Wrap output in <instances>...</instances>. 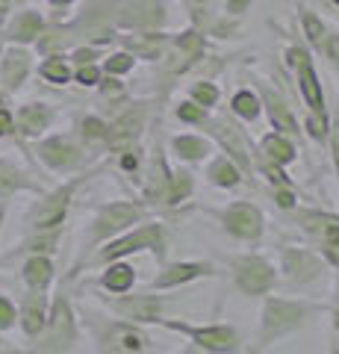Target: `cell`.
Masks as SVG:
<instances>
[{
	"label": "cell",
	"instance_id": "obj_35",
	"mask_svg": "<svg viewBox=\"0 0 339 354\" xmlns=\"http://www.w3.org/2000/svg\"><path fill=\"white\" fill-rule=\"evenodd\" d=\"M298 18H301V32H304V39H307V44L310 48L319 53V48H322V39H325V32H327V24L313 12L310 6H298Z\"/></svg>",
	"mask_w": 339,
	"mask_h": 354
},
{
	"label": "cell",
	"instance_id": "obj_42",
	"mask_svg": "<svg viewBox=\"0 0 339 354\" xmlns=\"http://www.w3.org/2000/svg\"><path fill=\"white\" fill-rule=\"evenodd\" d=\"M0 139H15V115L6 92H0Z\"/></svg>",
	"mask_w": 339,
	"mask_h": 354
},
{
	"label": "cell",
	"instance_id": "obj_11",
	"mask_svg": "<svg viewBox=\"0 0 339 354\" xmlns=\"http://www.w3.org/2000/svg\"><path fill=\"white\" fill-rule=\"evenodd\" d=\"M287 62L292 65L295 80H298V88H301V97H304V104L310 106V113L313 115H325L327 113L325 92H322L319 74H316V68H313L310 50L307 48H298V44H292V48L287 50Z\"/></svg>",
	"mask_w": 339,
	"mask_h": 354
},
{
	"label": "cell",
	"instance_id": "obj_1",
	"mask_svg": "<svg viewBox=\"0 0 339 354\" xmlns=\"http://www.w3.org/2000/svg\"><path fill=\"white\" fill-rule=\"evenodd\" d=\"M166 248H168L166 227L157 225V221H151V225L142 221V225L124 230L122 236H115V239L104 242L101 248H95L92 257H86L80 266H74L71 278H74V274H80L83 269H101V266H106V263L124 260V257H130V254H139V251H151L162 263V260H166Z\"/></svg>",
	"mask_w": 339,
	"mask_h": 354
},
{
	"label": "cell",
	"instance_id": "obj_12",
	"mask_svg": "<svg viewBox=\"0 0 339 354\" xmlns=\"http://www.w3.org/2000/svg\"><path fill=\"white\" fill-rule=\"evenodd\" d=\"M218 221H222L224 234H231L233 239L242 242H260L262 230H266V218H262V209L251 201H236L231 207L218 209Z\"/></svg>",
	"mask_w": 339,
	"mask_h": 354
},
{
	"label": "cell",
	"instance_id": "obj_20",
	"mask_svg": "<svg viewBox=\"0 0 339 354\" xmlns=\"http://www.w3.org/2000/svg\"><path fill=\"white\" fill-rule=\"evenodd\" d=\"M322 254L307 251V248H283L280 251V272L292 286L313 283L322 278Z\"/></svg>",
	"mask_w": 339,
	"mask_h": 354
},
{
	"label": "cell",
	"instance_id": "obj_2",
	"mask_svg": "<svg viewBox=\"0 0 339 354\" xmlns=\"http://www.w3.org/2000/svg\"><path fill=\"white\" fill-rule=\"evenodd\" d=\"M80 339V322L77 310L65 292H57L50 298L48 322L39 337H32V348L27 354H71Z\"/></svg>",
	"mask_w": 339,
	"mask_h": 354
},
{
	"label": "cell",
	"instance_id": "obj_26",
	"mask_svg": "<svg viewBox=\"0 0 339 354\" xmlns=\"http://www.w3.org/2000/svg\"><path fill=\"white\" fill-rule=\"evenodd\" d=\"M257 95H260V104L266 106L271 127H275L278 133H283V136H298V118H295V113L289 109V104L283 101L278 92H271L269 86H260Z\"/></svg>",
	"mask_w": 339,
	"mask_h": 354
},
{
	"label": "cell",
	"instance_id": "obj_41",
	"mask_svg": "<svg viewBox=\"0 0 339 354\" xmlns=\"http://www.w3.org/2000/svg\"><path fill=\"white\" fill-rule=\"evenodd\" d=\"M101 62H86V65H74V83L83 86V88H95L101 83Z\"/></svg>",
	"mask_w": 339,
	"mask_h": 354
},
{
	"label": "cell",
	"instance_id": "obj_34",
	"mask_svg": "<svg viewBox=\"0 0 339 354\" xmlns=\"http://www.w3.org/2000/svg\"><path fill=\"white\" fill-rule=\"evenodd\" d=\"M106 133H109V121H104L101 115H83L77 124V139L86 151L106 148Z\"/></svg>",
	"mask_w": 339,
	"mask_h": 354
},
{
	"label": "cell",
	"instance_id": "obj_58",
	"mask_svg": "<svg viewBox=\"0 0 339 354\" xmlns=\"http://www.w3.org/2000/svg\"><path fill=\"white\" fill-rule=\"evenodd\" d=\"M0 48H3V36H0Z\"/></svg>",
	"mask_w": 339,
	"mask_h": 354
},
{
	"label": "cell",
	"instance_id": "obj_8",
	"mask_svg": "<svg viewBox=\"0 0 339 354\" xmlns=\"http://www.w3.org/2000/svg\"><path fill=\"white\" fill-rule=\"evenodd\" d=\"M166 330H177L192 339V346L204 354H236L239 351V334L233 325H186L174 319H159Z\"/></svg>",
	"mask_w": 339,
	"mask_h": 354
},
{
	"label": "cell",
	"instance_id": "obj_45",
	"mask_svg": "<svg viewBox=\"0 0 339 354\" xmlns=\"http://www.w3.org/2000/svg\"><path fill=\"white\" fill-rule=\"evenodd\" d=\"M304 127H307V133L316 139V142H322L327 136V115H307V121H304Z\"/></svg>",
	"mask_w": 339,
	"mask_h": 354
},
{
	"label": "cell",
	"instance_id": "obj_24",
	"mask_svg": "<svg viewBox=\"0 0 339 354\" xmlns=\"http://www.w3.org/2000/svg\"><path fill=\"white\" fill-rule=\"evenodd\" d=\"M21 192L41 195L45 192V186H41L30 171L21 169L15 160L0 157V201H9V198H15Z\"/></svg>",
	"mask_w": 339,
	"mask_h": 354
},
{
	"label": "cell",
	"instance_id": "obj_3",
	"mask_svg": "<svg viewBox=\"0 0 339 354\" xmlns=\"http://www.w3.org/2000/svg\"><path fill=\"white\" fill-rule=\"evenodd\" d=\"M148 221V207L142 201H109L95 213V218L89 221V230L83 236V248H80V260L86 254H92L95 248H101L104 242L122 236L124 230ZM77 260V263H80Z\"/></svg>",
	"mask_w": 339,
	"mask_h": 354
},
{
	"label": "cell",
	"instance_id": "obj_17",
	"mask_svg": "<svg viewBox=\"0 0 339 354\" xmlns=\"http://www.w3.org/2000/svg\"><path fill=\"white\" fill-rule=\"evenodd\" d=\"M201 127L210 130V136L224 148L227 157H231V160L239 165V171L251 174V169H254V162H251V148H248V142H245V136H242V130H239L233 121L215 115V118H206Z\"/></svg>",
	"mask_w": 339,
	"mask_h": 354
},
{
	"label": "cell",
	"instance_id": "obj_44",
	"mask_svg": "<svg viewBox=\"0 0 339 354\" xmlns=\"http://www.w3.org/2000/svg\"><path fill=\"white\" fill-rule=\"evenodd\" d=\"M319 53H325V57L331 59L333 65H339V32H336V30H327V32H325Z\"/></svg>",
	"mask_w": 339,
	"mask_h": 354
},
{
	"label": "cell",
	"instance_id": "obj_38",
	"mask_svg": "<svg viewBox=\"0 0 339 354\" xmlns=\"http://www.w3.org/2000/svg\"><path fill=\"white\" fill-rule=\"evenodd\" d=\"M218 97H222V92H218V86L210 83V80H201V83H195L189 88V101H195L204 109H213L218 104Z\"/></svg>",
	"mask_w": 339,
	"mask_h": 354
},
{
	"label": "cell",
	"instance_id": "obj_18",
	"mask_svg": "<svg viewBox=\"0 0 339 354\" xmlns=\"http://www.w3.org/2000/svg\"><path fill=\"white\" fill-rule=\"evenodd\" d=\"M48 18L32 6H18L12 9V15L6 18V24L0 27V36H3V44H21V48H32L36 39L45 32Z\"/></svg>",
	"mask_w": 339,
	"mask_h": 354
},
{
	"label": "cell",
	"instance_id": "obj_4",
	"mask_svg": "<svg viewBox=\"0 0 339 354\" xmlns=\"http://www.w3.org/2000/svg\"><path fill=\"white\" fill-rule=\"evenodd\" d=\"M97 169L92 171H77L71 177V180H65L59 183L57 189H45L39 195V201L32 204L27 209V227H30V234L32 230H53V227H62L65 225V218H68L71 213V204H74V198H77L80 192V186L89 180V177H95Z\"/></svg>",
	"mask_w": 339,
	"mask_h": 354
},
{
	"label": "cell",
	"instance_id": "obj_51",
	"mask_svg": "<svg viewBox=\"0 0 339 354\" xmlns=\"http://www.w3.org/2000/svg\"><path fill=\"white\" fill-rule=\"evenodd\" d=\"M333 330H336V337H339V298H336V307H333Z\"/></svg>",
	"mask_w": 339,
	"mask_h": 354
},
{
	"label": "cell",
	"instance_id": "obj_29",
	"mask_svg": "<svg viewBox=\"0 0 339 354\" xmlns=\"http://www.w3.org/2000/svg\"><path fill=\"white\" fill-rule=\"evenodd\" d=\"M192 189H195V180H192V174H189V171H183V169L171 171V169H168L166 180H162V186H159L157 195H154V201L168 204V207L183 204L186 198L192 195Z\"/></svg>",
	"mask_w": 339,
	"mask_h": 354
},
{
	"label": "cell",
	"instance_id": "obj_15",
	"mask_svg": "<svg viewBox=\"0 0 339 354\" xmlns=\"http://www.w3.org/2000/svg\"><path fill=\"white\" fill-rule=\"evenodd\" d=\"M148 127V106L145 104H133L124 113H118L109 121V133H106V151H124L130 145H139L142 133Z\"/></svg>",
	"mask_w": 339,
	"mask_h": 354
},
{
	"label": "cell",
	"instance_id": "obj_43",
	"mask_svg": "<svg viewBox=\"0 0 339 354\" xmlns=\"http://www.w3.org/2000/svg\"><path fill=\"white\" fill-rule=\"evenodd\" d=\"M18 325V307L9 295H0V334L12 330Z\"/></svg>",
	"mask_w": 339,
	"mask_h": 354
},
{
	"label": "cell",
	"instance_id": "obj_47",
	"mask_svg": "<svg viewBox=\"0 0 339 354\" xmlns=\"http://www.w3.org/2000/svg\"><path fill=\"white\" fill-rule=\"evenodd\" d=\"M251 3H254V0H224V15H227V18L245 15L248 9H251Z\"/></svg>",
	"mask_w": 339,
	"mask_h": 354
},
{
	"label": "cell",
	"instance_id": "obj_54",
	"mask_svg": "<svg viewBox=\"0 0 339 354\" xmlns=\"http://www.w3.org/2000/svg\"><path fill=\"white\" fill-rule=\"evenodd\" d=\"M27 3V0H15V6H24Z\"/></svg>",
	"mask_w": 339,
	"mask_h": 354
},
{
	"label": "cell",
	"instance_id": "obj_13",
	"mask_svg": "<svg viewBox=\"0 0 339 354\" xmlns=\"http://www.w3.org/2000/svg\"><path fill=\"white\" fill-rule=\"evenodd\" d=\"M298 225L304 227V234H310L319 242L322 257L331 266H339V216L319 213V209H301Z\"/></svg>",
	"mask_w": 339,
	"mask_h": 354
},
{
	"label": "cell",
	"instance_id": "obj_19",
	"mask_svg": "<svg viewBox=\"0 0 339 354\" xmlns=\"http://www.w3.org/2000/svg\"><path fill=\"white\" fill-rule=\"evenodd\" d=\"M106 307L113 310L118 319H127V322H136V325H159L162 319V298L157 295H115L109 298Z\"/></svg>",
	"mask_w": 339,
	"mask_h": 354
},
{
	"label": "cell",
	"instance_id": "obj_39",
	"mask_svg": "<svg viewBox=\"0 0 339 354\" xmlns=\"http://www.w3.org/2000/svg\"><path fill=\"white\" fill-rule=\"evenodd\" d=\"M95 88H97V95H101V101H106V104H118V101H124V95H127L124 83L118 80V77H109V74H104L101 83Z\"/></svg>",
	"mask_w": 339,
	"mask_h": 354
},
{
	"label": "cell",
	"instance_id": "obj_23",
	"mask_svg": "<svg viewBox=\"0 0 339 354\" xmlns=\"http://www.w3.org/2000/svg\"><path fill=\"white\" fill-rule=\"evenodd\" d=\"M48 310H50V295L39 290H27V295L18 304V325L24 330V337L32 339L41 334V328L48 322Z\"/></svg>",
	"mask_w": 339,
	"mask_h": 354
},
{
	"label": "cell",
	"instance_id": "obj_50",
	"mask_svg": "<svg viewBox=\"0 0 339 354\" xmlns=\"http://www.w3.org/2000/svg\"><path fill=\"white\" fill-rule=\"evenodd\" d=\"M77 0H48V6H53V9H59V12H65V9H71Z\"/></svg>",
	"mask_w": 339,
	"mask_h": 354
},
{
	"label": "cell",
	"instance_id": "obj_31",
	"mask_svg": "<svg viewBox=\"0 0 339 354\" xmlns=\"http://www.w3.org/2000/svg\"><path fill=\"white\" fill-rule=\"evenodd\" d=\"M39 77L50 86H68L74 80V65L68 62V57L65 53H50V57H45L39 65H36Z\"/></svg>",
	"mask_w": 339,
	"mask_h": 354
},
{
	"label": "cell",
	"instance_id": "obj_5",
	"mask_svg": "<svg viewBox=\"0 0 339 354\" xmlns=\"http://www.w3.org/2000/svg\"><path fill=\"white\" fill-rule=\"evenodd\" d=\"M86 325H89L101 354H148L151 348L148 330L136 322H127V319H104L89 313Z\"/></svg>",
	"mask_w": 339,
	"mask_h": 354
},
{
	"label": "cell",
	"instance_id": "obj_28",
	"mask_svg": "<svg viewBox=\"0 0 339 354\" xmlns=\"http://www.w3.org/2000/svg\"><path fill=\"white\" fill-rule=\"evenodd\" d=\"M136 283V269L124 260H113L104 266L101 278H97V286H101L104 292H113V295H124L133 290Z\"/></svg>",
	"mask_w": 339,
	"mask_h": 354
},
{
	"label": "cell",
	"instance_id": "obj_27",
	"mask_svg": "<svg viewBox=\"0 0 339 354\" xmlns=\"http://www.w3.org/2000/svg\"><path fill=\"white\" fill-rule=\"evenodd\" d=\"M53 278H57V266L48 254H32V257L21 260V281H24L27 290L48 292Z\"/></svg>",
	"mask_w": 339,
	"mask_h": 354
},
{
	"label": "cell",
	"instance_id": "obj_16",
	"mask_svg": "<svg viewBox=\"0 0 339 354\" xmlns=\"http://www.w3.org/2000/svg\"><path fill=\"white\" fill-rule=\"evenodd\" d=\"M15 115V139L21 142H36L41 136H48V130L57 121V106L48 101H27L18 109H12Z\"/></svg>",
	"mask_w": 339,
	"mask_h": 354
},
{
	"label": "cell",
	"instance_id": "obj_36",
	"mask_svg": "<svg viewBox=\"0 0 339 354\" xmlns=\"http://www.w3.org/2000/svg\"><path fill=\"white\" fill-rule=\"evenodd\" d=\"M231 109L242 118V121H257L262 113V104H260V95L251 92V88H239V92L231 97Z\"/></svg>",
	"mask_w": 339,
	"mask_h": 354
},
{
	"label": "cell",
	"instance_id": "obj_56",
	"mask_svg": "<svg viewBox=\"0 0 339 354\" xmlns=\"http://www.w3.org/2000/svg\"><path fill=\"white\" fill-rule=\"evenodd\" d=\"M186 354H198V348H192V351H186Z\"/></svg>",
	"mask_w": 339,
	"mask_h": 354
},
{
	"label": "cell",
	"instance_id": "obj_33",
	"mask_svg": "<svg viewBox=\"0 0 339 354\" xmlns=\"http://www.w3.org/2000/svg\"><path fill=\"white\" fill-rule=\"evenodd\" d=\"M206 177H210V183L222 186V189H236L245 174L239 171V165L231 157H215L210 165H206Z\"/></svg>",
	"mask_w": 339,
	"mask_h": 354
},
{
	"label": "cell",
	"instance_id": "obj_53",
	"mask_svg": "<svg viewBox=\"0 0 339 354\" xmlns=\"http://www.w3.org/2000/svg\"><path fill=\"white\" fill-rule=\"evenodd\" d=\"M331 354H339V342H336V346H333V348H331Z\"/></svg>",
	"mask_w": 339,
	"mask_h": 354
},
{
	"label": "cell",
	"instance_id": "obj_49",
	"mask_svg": "<svg viewBox=\"0 0 339 354\" xmlns=\"http://www.w3.org/2000/svg\"><path fill=\"white\" fill-rule=\"evenodd\" d=\"M12 9H15V0H0V27H3L6 18L12 15Z\"/></svg>",
	"mask_w": 339,
	"mask_h": 354
},
{
	"label": "cell",
	"instance_id": "obj_37",
	"mask_svg": "<svg viewBox=\"0 0 339 354\" xmlns=\"http://www.w3.org/2000/svg\"><path fill=\"white\" fill-rule=\"evenodd\" d=\"M136 68V57L127 50H115V53H106L104 62H101V71L109 77H124Z\"/></svg>",
	"mask_w": 339,
	"mask_h": 354
},
{
	"label": "cell",
	"instance_id": "obj_30",
	"mask_svg": "<svg viewBox=\"0 0 339 354\" xmlns=\"http://www.w3.org/2000/svg\"><path fill=\"white\" fill-rule=\"evenodd\" d=\"M171 151H174V157H180L186 162H201L210 157L213 142L206 136H195V133H180V136L171 139Z\"/></svg>",
	"mask_w": 339,
	"mask_h": 354
},
{
	"label": "cell",
	"instance_id": "obj_48",
	"mask_svg": "<svg viewBox=\"0 0 339 354\" xmlns=\"http://www.w3.org/2000/svg\"><path fill=\"white\" fill-rule=\"evenodd\" d=\"M289 189H292V186H275V198H278V204H280L283 209H292L295 201H298V198H295Z\"/></svg>",
	"mask_w": 339,
	"mask_h": 354
},
{
	"label": "cell",
	"instance_id": "obj_10",
	"mask_svg": "<svg viewBox=\"0 0 339 354\" xmlns=\"http://www.w3.org/2000/svg\"><path fill=\"white\" fill-rule=\"evenodd\" d=\"M166 21L162 0H115V30H162Z\"/></svg>",
	"mask_w": 339,
	"mask_h": 354
},
{
	"label": "cell",
	"instance_id": "obj_40",
	"mask_svg": "<svg viewBox=\"0 0 339 354\" xmlns=\"http://www.w3.org/2000/svg\"><path fill=\"white\" fill-rule=\"evenodd\" d=\"M174 115H177L183 124H204V121L210 118V109L198 106L195 101H180L177 106H174Z\"/></svg>",
	"mask_w": 339,
	"mask_h": 354
},
{
	"label": "cell",
	"instance_id": "obj_9",
	"mask_svg": "<svg viewBox=\"0 0 339 354\" xmlns=\"http://www.w3.org/2000/svg\"><path fill=\"white\" fill-rule=\"evenodd\" d=\"M231 272H233V286L248 298L269 295L278 283L275 266L262 257V254H242V257H233Z\"/></svg>",
	"mask_w": 339,
	"mask_h": 354
},
{
	"label": "cell",
	"instance_id": "obj_52",
	"mask_svg": "<svg viewBox=\"0 0 339 354\" xmlns=\"http://www.w3.org/2000/svg\"><path fill=\"white\" fill-rule=\"evenodd\" d=\"M3 218H6V201H0V230H3Z\"/></svg>",
	"mask_w": 339,
	"mask_h": 354
},
{
	"label": "cell",
	"instance_id": "obj_7",
	"mask_svg": "<svg viewBox=\"0 0 339 354\" xmlns=\"http://www.w3.org/2000/svg\"><path fill=\"white\" fill-rule=\"evenodd\" d=\"M32 157L53 174H77L86 165V148L71 133H53L32 142Z\"/></svg>",
	"mask_w": 339,
	"mask_h": 354
},
{
	"label": "cell",
	"instance_id": "obj_46",
	"mask_svg": "<svg viewBox=\"0 0 339 354\" xmlns=\"http://www.w3.org/2000/svg\"><path fill=\"white\" fill-rule=\"evenodd\" d=\"M327 139H331V157H333V169L339 174V115H333V124L327 127Z\"/></svg>",
	"mask_w": 339,
	"mask_h": 354
},
{
	"label": "cell",
	"instance_id": "obj_21",
	"mask_svg": "<svg viewBox=\"0 0 339 354\" xmlns=\"http://www.w3.org/2000/svg\"><path fill=\"white\" fill-rule=\"evenodd\" d=\"M115 41H122V50L133 53L136 59L145 62H159L166 57L171 36L162 30H127V36H118Z\"/></svg>",
	"mask_w": 339,
	"mask_h": 354
},
{
	"label": "cell",
	"instance_id": "obj_22",
	"mask_svg": "<svg viewBox=\"0 0 339 354\" xmlns=\"http://www.w3.org/2000/svg\"><path fill=\"white\" fill-rule=\"evenodd\" d=\"M213 274V266L210 263H201V260H180V263H166L162 269L154 274L151 281V290H177V286H186L198 278H206Z\"/></svg>",
	"mask_w": 339,
	"mask_h": 354
},
{
	"label": "cell",
	"instance_id": "obj_25",
	"mask_svg": "<svg viewBox=\"0 0 339 354\" xmlns=\"http://www.w3.org/2000/svg\"><path fill=\"white\" fill-rule=\"evenodd\" d=\"M59 239H62V227H53V230H32L27 239H21L12 251H6L0 257V266L6 263H15V260H24V257H32V254H50L59 248Z\"/></svg>",
	"mask_w": 339,
	"mask_h": 354
},
{
	"label": "cell",
	"instance_id": "obj_57",
	"mask_svg": "<svg viewBox=\"0 0 339 354\" xmlns=\"http://www.w3.org/2000/svg\"><path fill=\"white\" fill-rule=\"evenodd\" d=\"M189 3H201V0H189Z\"/></svg>",
	"mask_w": 339,
	"mask_h": 354
},
{
	"label": "cell",
	"instance_id": "obj_14",
	"mask_svg": "<svg viewBox=\"0 0 339 354\" xmlns=\"http://www.w3.org/2000/svg\"><path fill=\"white\" fill-rule=\"evenodd\" d=\"M32 71H36V62H32L30 48H21V44H3L0 48V92L18 95Z\"/></svg>",
	"mask_w": 339,
	"mask_h": 354
},
{
	"label": "cell",
	"instance_id": "obj_32",
	"mask_svg": "<svg viewBox=\"0 0 339 354\" xmlns=\"http://www.w3.org/2000/svg\"><path fill=\"white\" fill-rule=\"evenodd\" d=\"M260 151L262 157L275 165H289L295 160V145L289 142V136H283V133H269V136H262L260 142Z\"/></svg>",
	"mask_w": 339,
	"mask_h": 354
},
{
	"label": "cell",
	"instance_id": "obj_6",
	"mask_svg": "<svg viewBox=\"0 0 339 354\" xmlns=\"http://www.w3.org/2000/svg\"><path fill=\"white\" fill-rule=\"evenodd\" d=\"M316 313V307L310 301H295V298H275L269 295L260 313V337L257 348H269L271 342L283 339L292 330H298L307 319Z\"/></svg>",
	"mask_w": 339,
	"mask_h": 354
},
{
	"label": "cell",
	"instance_id": "obj_55",
	"mask_svg": "<svg viewBox=\"0 0 339 354\" xmlns=\"http://www.w3.org/2000/svg\"><path fill=\"white\" fill-rule=\"evenodd\" d=\"M331 3H333V6H336V9H339V0H331Z\"/></svg>",
	"mask_w": 339,
	"mask_h": 354
}]
</instances>
